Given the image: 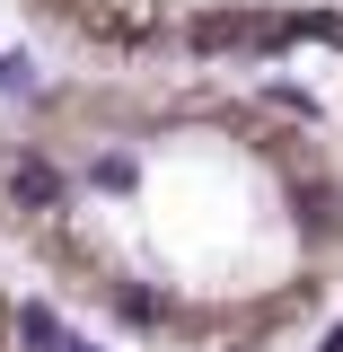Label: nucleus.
Returning <instances> with one entry per match:
<instances>
[{
  "label": "nucleus",
  "instance_id": "7ed1b4c3",
  "mask_svg": "<svg viewBox=\"0 0 343 352\" xmlns=\"http://www.w3.org/2000/svg\"><path fill=\"white\" fill-rule=\"evenodd\" d=\"M0 352H27V326H18V300H9V247H0Z\"/></svg>",
  "mask_w": 343,
  "mask_h": 352
},
{
  "label": "nucleus",
  "instance_id": "f257e3e1",
  "mask_svg": "<svg viewBox=\"0 0 343 352\" xmlns=\"http://www.w3.org/2000/svg\"><path fill=\"white\" fill-rule=\"evenodd\" d=\"M0 247L132 352H291L343 308V124L247 62L53 53L0 115Z\"/></svg>",
  "mask_w": 343,
  "mask_h": 352
},
{
  "label": "nucleus",
  "instance_id": "f03ea898",
  "mask_svg": "<svg viewBox=\"0 0 343 352\" xmlns=\"http://www.w3.org/2000/svg\"><path fill=\"white\" fill-rule=\"evenodd\" d=\"M18 18L80 62L343 71V0H18Z\"/></svg>",
  "mask_w": 343,
  "mask_h": 352
}]
</instances>
